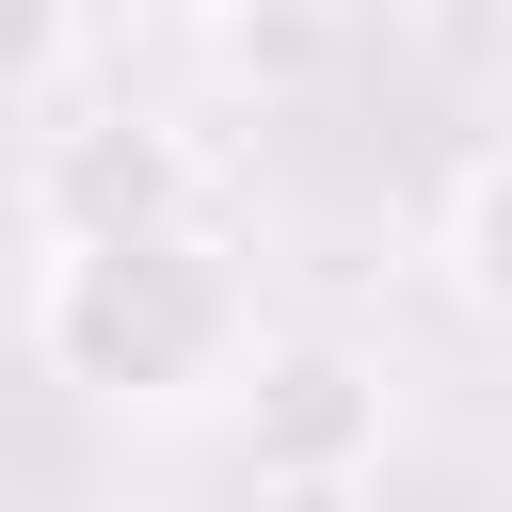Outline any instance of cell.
I'll return each mask as SVG.
<instances>
[{"mask_svg": "<svg viewBox=\"0 0 512 512\" xmlns=\"http://www.w3.org/2000/svg\"><path fill=\"white\" fill-rule=\"evenodd\" d=\"M400 48L448 96H512V0H400Z\"/></svg>", "mask_w": 512, "mask_h": 512, "instance_id": "obj_5", "label": "cell"}, {"mask_svg": "<svg viewBox=\"0 0 512 512\" xmlns=\"http://www.w3.org/2000/svg\"><path fill=\"white\" fill-rule=\"evenodd\" d=\"M432 272H448V304H464V320H496V336H512V144H480V160L432 192Z\"/></svg>", "mask_w": 512, "mask_h": 512, "instance_id": "obj_4", "label": "cell"}, {"mask_svg": "<svg viewBox=\"0 0 512 512\" xmlns=\"http://www.w3.org/2000/svg\"><path fill=\"white\" fill-rule=\"evenodd\" d=\"M208 208V144L176 112H80L32 144V240H96V224H192Z\"/></svg>", "mask_w": 512, "mask_h": 512, "instance_id": "obj_3", "label": "cell"}, {"mask_svg": "<svg viewBox=\"0 0 512 512\" xmlns=\"http://www.w3.org/2000/svg\"><path fill=\"white\" fill-rule=\"evenodd\" d=\"M80 64V0H0V112H32Z\"/></svg>", "mask_w": 512, "mask_h": 512, "instance_id": "obj_6", "label": "cell"}, {"mask_svg": "<svg viewBox=\"0 0 512 512\" xmlns=\"http://www.w3.org/2000/svg\"><path fill=\"white\" fill-rule=\"evenodd\" d=\"M224 432H240L256 496H368V480H384V448H400V368H384L368 336L288 320V336H256V368H240Z\"/></svg>", "mask_w": 512, "mask_h": 512, "instance_id": "obj_2", "label": "cell"}, {"mask_svg": "<svg viewBox=\"0 0 512 512\" xmlns=\"http://www.w3.org/2000/svg\"><path fill=\"white\" fill-rule=\"evenodd\" d=\"M128 16H160V32H224V16H256V0H128Z\"/></svg>", "mask_w": 512, "mask_h": 512, "instance_id": "obj_7", "label": "cell"}, {"mask_svg": "<svg viewBox=\"0 0 512 512\" xmlns=\"http://www.w3.org/2000/svg\"><path fill=\"white\" fill-rule=\"evenodd\" d=\"M256 272L224 256V224H96V240H32V368L96 416H224L256 368Z\"/></svg>", "mask_w": 512, "mask_h": 512, "instance_id": "obj_1", "label": "cell"}]
</instances>
